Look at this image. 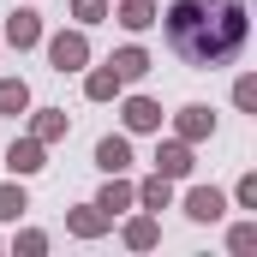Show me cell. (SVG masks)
<instances>
[{
	"label": "cell",
	"instance_id": "1",
	"mask_svg": "<svg viewBox=\"0 0 257 257\" xmlns=\"http://www.w3.org/2000/svg\"><path fill=\"white\" fill-rule=\"evenodd\" d=\"M168 48L186 66H227L245 48V0H174L168 6Z\"/></svg>",
	"mask_w": 257,
	"mask_h": 257
},
{
	"label": "cell",
	"instance_id": "2",
	"mask_svg": "<svg viewBox=\"0 0 257 257\" xmlns=\"http://www.w3.org/2000/svg\"><path fill=\"white\" fill-rule=\"evenodd\" d=\"M48 60H54V72H78V66L90 60V42H84L78 30H72V36H54V42H48Z\"/></svg>",
	"mask_w": 257,
	"mask_h": 257
},
{
	"label": "cell",
	"instance_id": "3",
	"mask_svg": "<svg viewBox=\"0 0 257 257\" xmlns=\"http://www.w3.org/2000/svg\"><path fill=\"white\" fill-rule=\"evenodd\" d=\"M221 209H227V197L215 192V186H197V192L186 197V215H192V221H221Z\"/></svg>",
	"mask_w": 257,
	"mask_h": 257
},
{
	"label": "cell",
	"instance_id": "4",
	"mask_svg": "<svg viewBox=\"0 0 257 257\" xmlns=\"http://www.w3.org/2000/svg\"><path fill=\"white\" fill-rule=\"evenodd\" d=\"M156 174H168V180L192 174V144H162L156 150Z\"/></svg>",
	"mask_w": 257,
	"mask_h": 257
},
{
	"label": "cell",
	"instance_id": "5",
	"mask_svg": "<svg viewBox=\"0 0 257 257\" xmlns=\"http://www.w3.org/2000/svg\"><path fill=\"white\" fill-rule=\"evenodd\" d=\"M126 162H132L126 138H102V144H96V168H102V174H126Z\"/></svg>",
	"mask_w": 257,
	"mask_h": 257
},
{
	"label": "cell",
	"instance_id": "6",
	"mask_svg": "<svg viewBox=\"0 0 257 257\" xmlns=\"http://www.w3.org/2000/svg\"><path fill=\"white\" fill-rule=\"evenodd\" d=\"M6 42H12V48H30V42H42V24H36V12H12V18H6Z\"/></svg>",
	"mask_w": 257,
	"mask_h": 257
},
{
	"label": "cell",
	"instance_id": "7",
	"mask_svg": "<svg viewBox=\"0 0 257 257\" xmlns=\"http://www.w3.org/2000/svg\"><path fill=\"white\" fill-rule=\"evenodd\" d=\"M6 168H12V174H36V168H42V138L12 144V150H6Z\"/></svg>",
	"mask_w": 257,
	"mask_h": 257
},
{
	"label": "cell",
	"instance_id": "8",
	"mask_svg": "<svg viewBox=\"0 0 257 257\" xmlns=\"http://www.w3.org/2000/svg\"><path fill=\"white\" fill-rule=\"evenodd\" d=\"M126 126L132 132H156V126H162V108H156L150 96H132V102H126Z\"/></svg>",
	"mask_w": 257,
	"mask_h": 257
},
{
	"label": "cell",
	"instance_id": "9",
	"mask_svg": "<svg viewBox=\"0 0 257 257\" xmlns=\"http://www.w3.org/2000/svg\"><path fill=\"white\" fill-rule=\"evenodd\" d=\"M209 132H215V114H209V108H180V138H186V144L209 138Z\"/></svg>",
	"mask_w": 257,
	"mask_h": 257
},
{
	"label": "cell",
	"instance_id": "10",
	"mask_svg": "<svg viewBox=\"0 0 257 257\" xmlns=\"http://www.w3.org/2000/svg\"><path fill=\"white\" fill-rule=\"evenodd\" d=\"M108 66L120 72V84H132V78H144V72H150V54H144V48H120Z\"/></svg>",
	"mask_w": 257,
	"mask_h": 257
},
{
	"label": "cell",
	"instance_id": "11",
	"mask_svg": "<svg viewBox=\"0 0 257 257\" xmlns=\"http://www.w3.org/2000/svg\"><path fill=\"white\" fill-rule=\"evenodd\" d=\"M132 197H138L144 209H168V197H174V192H168V174H156V180H144V186H138Z\"/></svg>",
	"mask_w": 257,
	"mask_h": 257
},
{
	"label": "cell",
	"instance_id": "12",
	"mask_svg": "<svg viewBox=\"0 0 257 257\" xmlns=\"http://www.w3.org/2000/svg\"><path fill=\"white\" fill-rule=\"evenodd\" d=\"M24 108H30L24 78H6V84H0V114H24Z\"/></svg>",
	"mask_w": 257,
	"mask_h": 257
},
{
	"label": "cell",
	"instance_id": "13",
	"mask_svg": "<svg viewBox=\"0 0 257 257\" xmlns=\"http://www.w3.org/2000/svg\"><path fill=\"white\" fill-rule=\"evenodd\" d=\"M84 90H90V102H108V96L120 90V72H114V66H102V72H90V84H84Z\"/></svg>",
	"mask_w": 257,
	"mask_h": 257
},
{
	"label": "cell",
	"instance_id": "14",
	"mask_svg": "<svg viewBox=\"0 0 257 257\" xmlns=\"http://www.w3.org/2000/svg\"><path fill=\"white\" fill-rule=\"evenodd\" d=\"M120 24H126V30H144V24H156V6H150V0H126V6H120Z\"/></svg>",
	"mask_w": 257,
	"mask_h": 257
},
{
	"label": "cell",
	"instance_id": "15",
	"mask_svg": "<svg viewBox=\"0 0 257 257\" xmlns=\"http://www.w3.org/2000/svg\"><path fill=\"white\" fill-rule=\"evenodd\" d=\"M132 203V186H120V180H114V186H108V192L96 197V209H102V215H120V209H126Z\"/></svg>",
	"mask_w": 257,
	"mask_h": 257
},
{
	"label": "cell",
	"instance_id": "16",
	"mask_svg": "<svg viewBox=\"0 0 257 257\" xmlns=\"http://www.w3.org/2000/svg\"><path fill=\"white\" fill-rule=\"evenodd\" d=\"M102 221H108V215H96V203H90V209H78V215H72V233L96 239V233H102Z\"/></svg>",
	"mask_w": 257,
	"mask_h": 257
},
{
	"label": "cell",
	"instance_id": "17",
	"mask_svg": "<svg viewBox=\"0 0 257 257\" xmlns=\"http://www.w3.org/2000/svg\"><path fill=\"white\" fill-rule=\"evenodd\" d=\"M18 209H30V203H24V192H18V186H0V221H12Z\"/></svg>",
	"mask_w": 257,
	"mask_h": 257
},
{
	"label": "cell",
	"instance_id": "18",
	"mask_svg": "<svg viewBox=\"0 0 257 257\" xmlns=\"http://www.w3.org/2000/svg\"><path fill=\"white\" fill-rule=\"evenodd\" d=\"M60 132H66V114H54V108L36 120V138H42V144H48V138H60Z\"/></svg>",
	"mask_w": 257,
	"mask_h": 257
},
{
	"label": "cell",
	"instance_id": "19",
	"mask_svg": "<svg viewBox=\"0 0 257 257\" xmlns=\"http://www.w3.org/2000/svg\"><path fill=\"white\" fill-rule=\"evenodd\" d=\"M72 12H78L84 24H96V18H108V0H72Z\"/></svg>",
	"mask_w": 257,
	"mask_h": 257
},
{
	"label": "cell",
	"instance_id": "20",
	"mask_svg": "<svg viewBox=\"0 0 257 257\" xmlns=\"http://www.w3.org/2000/svg\"><path fill=\"white\" fill-rule=\"evenodd\" d=\"M126 239L138 245V251H144V245H156V221H132V227H126Z\"/></svg>",
	"mask_w": 257,
	"mask_h": 257
},
{
	"label": "cell",
	"instance_id": "21",
	"mask_svg": "<svg viewBox=\"0 0 257 257\" xmlns=\"http://www.w3.org/2000/svg\"><path fill=\"white\" fill-rule=\"evenodd\" d=\"M233 102H239V108H251V102H257V84H251V78H239V90H233Z\"/></svg>",
	"mask_w": 257,
	"mask_h": 257
},
{
	"label": "cell",
	"instance_id": "22",
	"mask_svg": "<svg viewBox=\"0 0 257 257\" xmlns=\"http://www.w3.org/2000/svg\"><path fill=\"white\" fill-rule=\"evenodd\" d=\"M257 245V227H233V251H251Z\"/></svg>",
	"mask_w": 257,
	"mask_h": 257
}]
</instances>
